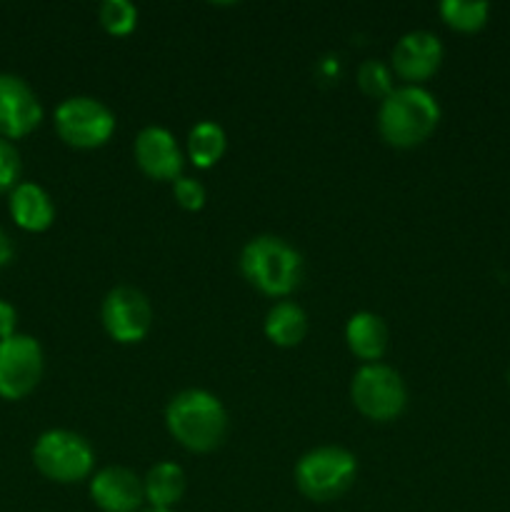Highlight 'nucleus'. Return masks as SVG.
<instances>
[{"label":"nucleus","instance_id":"1","mask_svg":"<svg viewBox=\"0 0 510 512\" xmlns=\"http://www.w3.org/2000/svg\"><path fill=\"white\" fill-rule=\"evenodd\" d=\"M165 425L183 448L210 453L220 448L228 435V413L208 390L190 388L173 395L165 408Z\"/></svg>","mask_w":510,"mask_h":512},{"label":"nucleus","instance_id":"2","mask_svg":"<svg viewBox=\"0 0 510 512\" xmlns=\"http://www.w3.org/2000/svg\"><path fill=\"white\" fill-rule=\"evenodd\" d=\"M438 123V100L420 85H403L380 100L378 130L385 143L395 148H415L430 138Z\"/></svg>","mask_w":510,"mask_h":512},{"label":"nucleus","instance_id":"3","mask_svg":"<svg viewBox=\"0 0 510 512\" xmlns=\"http://www.w3.org/2000/svg\"><path fill=\"white\" fill-rule=\"evenodd\" d=\"M240 273L253 288L270 298L290 295L303 280V255L283 238L258 235L240 253Z\"/></svg>","mask_w":510,"mask_h":512},{"label":"nucleus","instance_id":"4","mask_svg":"<svg viewBox=\"0 0 510 512\" xmlns=\"http://www.w3.org/2000/svg\"><path fill=\"white\" fill-rule=\"evenodd\" d=\"M355 473H358V463L350 450L340 445H323L298 460L295 485L313 503H330L353 485Z\"/></svg>","mask_w":510,"mask_h":512},{"label":"nucleus","instance_id":"5","mask_svg":"<svg viewBox=\"0 0 510 512\" xmlns=\"http://www.w3.org/2000/svg\"><path fill=\"white\" fill-rule=\"evenodd\" d=\"M350 398L360 415L388 423L403 413L408 390L398 370L385 363H365L350 380Z\"/></svg>","mask_w":510,"mask_h":512},{"label":"nucleus","instance_id":"6","mask_svg":"<svg viewBox=\"0 0 510 512\" xmlns=\"http://www.w3.org/2000/svg\"><path fill=\"white\" fill-rule=\"evenodd\" d=\"M33 463L55 483H78L93 473L95 453L83 435L73 430H48L35 440Z\"/></svg>","mask_w":510,"mask_h":512},{"label":"nucleus","instance_id":"7","mask_svg":"<svg viewBox=\"0 0 510 512\" xmlns=\"http://www.w3.org/2000/svg\"><path fill=\"white\" fill-rule=\"evenodd\" d=\"M55 130L60 140H65L73 148H100L115 133V115L100 100L88 95H73L65 98L55 108Z\"/></svg>","mask_w":510,"mask_h":512},{"label":"nucleus","instance_id":"8","mask_svg":"<svg viewBox=\"0 0 510 512\" xmlns=\"http://www.w3.org/2000/svg\"><path fill=\"white\" fill-rule=\"evenodd\" d=\"M43 378V348L30 335L0 340V398L20 400Z\"/></svg>","mask_w":510,"mask_h":512},{"label":"nucleus","instance_id":"9","mask_svg":"<svg viewBox=\"0 0 510 512\" xmlns=\"http://www.w3.org/2000/svg\"><path fill=\"white\" fill-rule=\"evenodd\" d=\"M103 325L115 343H140L153 325V305L133 285H118L103 300Z\"/></svg>","mask_w":510,"mask_h":512},{"label":"nucleus","instance_id":"10","mask_svg":"<svg viewBox=\"0 0 510 512\" xmlns=\"http://www.w3.org/2000/svg\"><path fill=\"white\" fill-rule=\"evenodd\" d=\"M43 120L35 90L20 75L0 73V138L18 140L33 133Z\"/></svg>","mask_w":510,"mask_h":512},{"label":"nucleus","instance_id":"11","mask_svg":"<svg viewBox=\"0 0 510 512\" xmlns=\"http://www.w3.org/2000/svg\"><path fill=\"white\" fill-rule=\"evenodd\" d=\"M443 63V43L430 30H410L395 43L393 48V70L408 85H418L435 75Z\"/></svg>","mask_w":510,"mask_h":512},{"label":"nucleus","instance_id":"12","mask_svg":"<svg viewBox=\"0 0 510 512\" xmlns=\"http://www.w3.org/2000/svg\"><path fill=\"white\" fill-rule=\"evenodd\" d=\"M135 163L153 180H178L183 173V153L175 135L160 125H148L135 138Z\"/></svg>","mask_w":510,"mask_h":512},{"label":"nucleus","instance_id":"13","mask_svg":"<svg viewBox=\"0 0 510 512\" xmlns=\"http://www.w3.org/2000/svg\"><path fill=\"white\" fill-rule=\"evenodd\" d=\"M90 498L103 512H135L143 505V478L123 465H108L90 480Z\"/></svg>","mask_w":510,"mask_h":512},{"label":"nucleus","instance_id":"14","mask_svg":"<svg viewBox=\"0 0 510 512\" xmlns=\"http://www.w3.org/2000/svg\"><path fill=\"white\" fill-rule=\"evenodd\" d=\"M8 208L15 225L28 230V233H43L55 220L53 200H50V195L38 183L15 185L13 193H10Z\"/></svg>","mask_w":510,"mask_h":512},{"label":"nucleus","instance_id":"15","mask_svg":"<svg viewBox=\"0 0 510 512\" xmlns=\"http://www.w3.org/2000/svg\"><path fill=\"white\" fill-rule=\"evenodd\" d=\"M345 340L355 358L365 360V363H378L388 350V325L383 323L380 315L360 310L345 325Z\"/></svg>","mask_w":510,"mask_h":512},{"label":"nucleus","instance_id":"16","mask_svg":"<svg viewBox=\"0 0 510 512\" xmlns=\"http://www.w3.org/2000/svg\"><path fill=\"white\" fill-rule=\"evenodd\" d=\"M145 500L153 505L155 510H170L185 493V473L180 465L163 460L155 463L143 478Z\"/></svg>","mask_w":510,"mask_h":512},{"label":"nucleus","instance_id":"17","mask_svg":"<svg viewBox=\"0 0 510 512\" xmlns=\"http://www.w3.org/2000/svg\"><path fill=\"white\" fill-rule=\"evenodd\" d=\"M308 333V315L293 300H280L265 315V335L280 348H293Z\"/></svg>","mask_w":510,"mask_h":512},{"label":"nucleus","instance_id":"18","mask_svg":"<svg viewBox=\"0 0 510 512\" xmlns=\"http://www.w3.org/2000/svg\"><path fill=\"white\" fill-rule=\"evenodd\" d=\"M225 130L213 120H200L188 133V158L195 168H213L225 153Z\"/></svg>","mask_w":510,"mask_h":512},{"label":"nucleus","instance_id":"19","mask_svg":"<svg viewBox=\"0 0 510 512\" xmlns=\"http://www.w3.org/2000/svg\"><path fill=\"white\" fill-rule=\"evenodd\" d=\"M490 5L483 0H443L440 18L460 33H475L488 23Z\"/></svg>","mask_w":510,"mask_h":512},{"label":"nucleus","instance_id":"20","mask_svg":"<svg viewBox=\"0 0 510 512\" xmlns=\"http://www.w3.org/2000/svg\"><path fill=\"white\" fill-rule=\"evenodd\" d=\"M98 18L108 33L128 35L138 25V8L130 0H105L98 10Z\"/></svg>","mask_w":510,"mask_h":512},{"label":"nucleus","instance_id":"21","mask_svg":"<svg viewBox=\"0 0 510 512\" xmlns=\"http://www.w3.org/2000/svg\"><path fill=\"white\" fill-rule=\"evenodd\" d=\"M358 85L365 95H370V98H380V100H385L395 90L390 68L375 58L365 60V63L358 68Z\"/></svg>","mask_w":510,"mask_h":512},{"label":"nucleus","instance_id":"22","mask_svg":"<svg viewBox=\"0 0 510 512\" xmlns=\"http://www.w3.org/2000/svg\"><path fill=\"white\" fill-rule=\"evenodd\" d=\"M20 178V153L10 140L0 138V193L18 185Z\"/></svg>","mask_w":510,"mask_h":512},{"label":"nucleus","instance_id":"23","mask_svg":"<svg viewBox=\"0 0 510 512\" xmlns=\"http://www.w3.org/2000/svg\"><path fill=\"white\" fill-rule=\"evenodd\" d=\"M173 195L175 200H178L180 208L185 210H200L205 205V188L203 183L195 178H185V175H180V178L173 183Z\"/></svg>","mask_w":510,"mask_h":512},{"label":"nucleus","instance_id":"24","mask_svg":"<svg viewBox=\"0 0 510 512\" xmlns=\"http://www.w3.org/2000/svg\"><path fill=\"white\" fill-rule=\"evenodd\" d=\"M15 325H18V313L8 300L0 298V340L15 335Z\"/></svg>","mask_w":510,"mask_h":512},{"label":"nucleus","instance_id":"25","mask_svg":"<svg viewBox=\"0 0 510 512\" xmlns=\"http://www.w3.org/2000/svg\"><path fill=\"white\" fill-rule=\"evenodd\" d=\"M13 255H15L13 240H10V235L0 228V268H5V265L10 263V260H13Z\"/></svg>","mask_w":510,"mask_h":512},{"label":"nucleus","instance_id":"26","mask_svg":"<svg viewBox=\"0 0 510 512\" xmlns=\"http://www.w3.org/2000/svg\"><path fill=\"white\" fill-rule=\"evenodd\" d=\"M145 512H173V510H155V508H150V510H145Z\"/></svg>","mask_w":510,"mask_h":512}]
</instances>
